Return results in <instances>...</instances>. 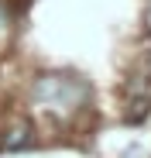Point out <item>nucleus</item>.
Returning <instances> with one entry per match:
<instances>
[{
  "mask_svg": "<svg viewBox=\"0 0 151 158\" xmlns=\"http://www.w3.org/2000/svg\"><path fill=\"white\" fill-rule=\"evenodd\" d=\"M0 24H4V17H0Z\"/></svg>",
  "mask_w": 151,
  "mask_h": 158,
  "instance_id": "2",
  "label": "nucleus"
},
{
  "mask_svg": "<svg viewBox=\"0 0 151 158\" xmlns=\"http://www.w3.org/2000/svg\"><path fill=\"white\" fill-rule=\"evenodd\" d=\"M35 100L41 103V107L55 110V114L76 110L86 100V86L76 83V79H69V76H41L38 86H35Z\"/></svg>",
  "mask_w": 151,
  "mask_h": 158,
  "instance_id": "1",
  "label": "nucleus"
}]
</instances>
